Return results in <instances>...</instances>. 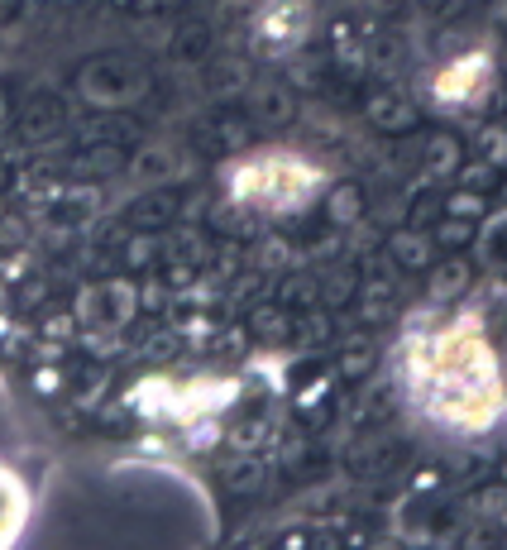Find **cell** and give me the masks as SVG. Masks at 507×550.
Listing matches in <instances>:
<instances>
[{
	"label": "cell",
	"instance_id": "52a82bcc",
	"mask_svg": "<svg viewBox=\"0 0 507 550\" xmlns=\"http://www.w3.org/2000/svg\"><path fill=\"white\" fill-rule=\"evenodd\" d=\"M479 254H484V264L507 268V211L479 220Z\"/></svg>",
	"mask_w": 507,
	"mask_h": 550
},
{
	"label": "cell",
	"instance_id": "ffe728a7",
	"mask_svg": "<svg viewBox=\"0 0 507 550\" xmlns=\"http://www.w3.org/2000/svg\"><path fill=\"white\" fill-rule=\"evenodd\" d=\"M397 53H402V44H397L393 34H388V39L378 44V53H374V58H378V67H393V58H397Z\"/></svg>",
	"mask_w": 507,
	"mask_h": 550
},
{
	"label": "cell",
	"instance_id": "d6986e66",
	"mask_svg": "<svg viewBox=\"0 0 507 550\" xmlns=\"http://www.w3.org/2000/svg\"><path fill=\"white\" fill-rule=\"evenodd\" d=\"M417 5L431 15V20H455L464 10V0H417Z\"/></svg>",
	"mask_w": 507,
	"mask_h": 550
},
{
	"label": "cell",
	"instance_id": "277c9868",
	"mask_svg": "<svg viewBox=\"0 0 507 550\" xmlns=\"http://www.w3.org/2000/svg\"><path fill=\"white\" fill-rule=\"evenodd\" d=\"M469 278H474V268H469V259H445V264L431 268V297L436 302H455L460 292H469Z\"/></svg>",
	"mask_w": 507,
	"mask_h": 550
},
{
	"label": "cell",
	"instance_id": "7a4b0ae2",
	"mask_svg": "<svg viewBox=\"0 0 507 550\" xmlns=\"http://www.w3.org/2000/svg\"><path fill=\"white\" fill-rule=\"evenodd\" d=\"M388 259L397 268H407V273H421L436 259V244H431L426 230H397V235H388Z\"/></svg>",
	"mask_w": 507,
	"mask_h": 550
},
{
	"label": "cell",
	"instance_id": "3957f363",
	"mask_svg": "<svg viewBox=\"0 0 507 550\" xmlns=\"http://www.w3.org/2000/svg\"><path fill=\"white\" fill-rule=\"evenodd\" d=\"M254 120H259L264 130H283V125H292V120H297V96H292L287 87H278V82L259 87V96H254Z\"/></svg>",
	"mask_w": 507,
	"mask_h": 550
},
{
	"label": "cell",
	"instance_id": "7c38bea8",
	"mask_svg": "<svg viewBox=\"0 0 507 550\" xmlns=\"http://www.w3.org/2000/svg\"><path fill=\"white\" fill-rule=\"evenodd\" d=\"M168 168H173V154H168V144H149L144 154L134 158V173H139V177H168Z\"/></svg>",
	"mask_w": 507,
	"mask_h": 550
},
{
	"label": "cell",
	"instance_id": "30bf717a",
	"mask_svg": "<svg viewBox=\"0 0 507 550\" xmlns=\"http://www.w3.org/2000/svg\"><path fill=\"white\" fill-rule=\"evenodd\" d=\"M374 359H378L374 340H350L345 354H340V374H345V378H364L369 369H374Z\"/></svg>",
	"mask_w": 507,
	"mask_h": 550
},
{
	"label": "cell",
	"instance_id": "5b68a950",
	"mask_svg": "<svg viewBox=\"0 0 507 550\" xmlns=\"http://www.w3.org/2000/svg\"><path fill=\"white\" fill-rule=\"evenodd\" d=\"M369 120H374L378 130L397 134V130H412V125H417V110L407 106L402 96H388V91H383V96L369 101Z\"/></svg>",
	"mask_w": 507,
	"mask_h": 550
},
{
	"label": "cell",
	"instance_id": "ac0fdd59",
	"mask_svg": "<svg viewBox=\"0 0 507 550\" xmlns=\"http://www.w3.org/2000/svg\"><path fill=\"white\" fill-rule=\"evenodd\" d=\"M254 330L268 335V340H278V335L292 330V321H287V311H283V316H278V311H259V316H254Z\"/></svg>",
	"mask_w": 507,
	"mask_h": 550
},
{
	"label": "cell",
	"instance_id": "7402d4cb",
	"mask_svg": "<svg viewBox=\"0 0 507 550\" xmlns=\"http://www.w3.org/2000/svg\"><path fill=\"white\" fill-rule=\"evenodd\" d=\"M369 5H378V10H388V15H393V10H402V0H369Z\"/></svg>",
	"mask_w": 507,
	"mask_h": 550
},
{
	"label": "cell",
	"instance_id": "9a60e30c",
	"mask_svg": "<svg viewBox=\"0 0 507 550\" xmlns=\"http://www.w3.org/2000/svg\"><path fill=\"white\" fill-rule=\"evenodd\" d=\"M445 211H450V216L484 220V192H469V187H464V192H455V197L445 201Z\"/></svg>",
	"mask_w": 507,
	"mask_h": 550
},
{
	"label": "cell",
	"instance_id": "ba28073f",
	"mask_svg": "<svg viewBox=\"0 0 507 550\" xmlns=\"http://www.w3.org/2000/svg\"><path fill=\"white\" fill-rule=\"evenodd\" d=\"M326 216L335 225H359L364 220V192H359V182H340L331 187V197H326Z\"/></svg>",
	"mask_w": 507,
	"mask_h": 550
},
{
	"label": "cell",
	"instance_id": "44dd1931",
	"mask_svg": "<svg viewBox=\"0 0 507 550\" xmlns=\"http://www.w3.org/2000/svg\"><path fill=\"white\" fill-rule=\"evenodd\" d=\"M10 15H20V0H0V20H10Z\"/></svg>",
	"mask_w": 507,
	"mask_h": 550
},
{
	"label": "cell",
	"instance_id": "603a6c76",
	"mask_svg": "<svg viewBox=\"0 0 507 550\" xmlns=\"http://www.w3.org/2000/svg\"><path fill=\"white\" fill-rule=\"evenodd\" d=\"M503 77H507V53H503Z\"/></svg>",
	"mask_w": 507,
	"mask_h": 550
},
{
	"label": "cell",
	"instance_id": "e0dca14e",
	"mask_svg": "<svg viewBox=\"0 0 507 550\" xmlns=\"http://www.w3.org/2000/svg\"><path fill=\"white\" fill-rule=\"evenodd\" d=\"M244 87V67L235 58H225V67H216V77H211V91L225 96V91H240Z\"/></svg>",
	"mask_w": 507,
	"mask_h": 550
},
{
	"label": "cell",
	"instance_id": "5bb4252c",
	"mask_svg": "<svg viewBox=\"0 0 507 550\" xmlns=\"http://www.w3.org/2000/svg\"><path fill=\"white\" fill-rule=\"evenodd\" d=\"M474 225L479 220H469V216H450L436 225V240L441 244H464V240H474Z\"/></svg>",
	"mask_w": 507,
	"mask_h": 550
},
{
	"label": "cell",
	"instance_id": "6da1fadb",
	"mask_svg": "<svg viewBox=\"0 0 507 550\" xmlns=\"http://www.w3.org/2000/svg\"><path fill=\"white\" fill-rule=\"evenodd\" d=\"M484 72H488L484 53H464V58H455L436 77V96H441L445 106H464V101H474V87L484 82Z\"/></svg>",
	"mask_w": 507,
	"mask_h": 550
},
{
	"label": "cell",
	"instance_id": "8fae6325",
	"mask_svg": "<svg viewBox=\"0 0 507 550\" xmlns=\"http://www.w3.org/2000/svg\"><path fill=\"white\" fill-rule=\"evenodd\" d=\"M316 292H321V283H316L311 273H292V278H283V287H278V302H283V307H311Z\"/></svg>",
	"mask_w": 507,
	"mask_h": 550
},
{
	"label": "cell",
	"instance_id": "4fadbf2b",
	"mask_svg": "<svg viewBox=\"0 0 507 550\" xmlns=\"http://www.w3.org/2000/svg\"><path fill=\"white\" fill-rule=\"evenodd\" d=\"M460 182L469 192H493V187H498V168H493V163H464Z\"/></svg>",
	"mask_w": 507,
	"mask_h": 550
},
{
	"label": "cell",
	"instance_id": "9c48e42d",
	"mask_svg": "<svg viewBox=\"0 0 507 550\" xmlns=\"http://www.w3.org/2000/svg\"><path fill=\"white\" fill-rule=\"evenodd\" d=\"M354 292H359V273H354V268H335L331 278L321 283L316 302H326V307H345V302H354Z\"/></svg>",
	"mask_w": 507,
	"mask_h": 550
},
{
	"label": "cell",
	"instance_id": "2e32d148",
	"mask_svg": "<svg viewBox=\"0 0 507 550\" xmlns=\"http://www.w3.org/2000/svg\"><path fill=\"white\" fill-rule=\"evenodd\" d=\"M230 488H235V493H259V488H264V469H259V464H235V469H230Z\"/></svg>",
	"mask_w": 507,
	"mask_h": 550
},
{
	"label": "cell",
	"instance_id": "8992f818",
	"mask_svg": "<svg viewBox=\"0 0 507 550\" xmlns=\"http://www.w3.org/2000/svg\"><path fill=\"white\" fill-rule=\"evenodd\" d=\"M421 168H426V177H450L460 168V144L450 134H431L421 149Z\"/></svg>",
	"mask_w": 507,
	"mask_h": 550
}]
</instances>
